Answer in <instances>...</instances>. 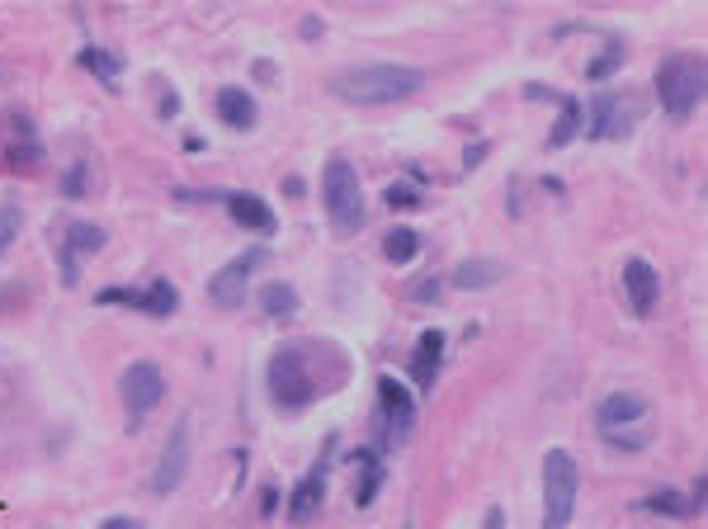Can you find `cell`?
I'll use <instances>...</instances> for the list:
<instances>
[{"label": "cell", "mask_w": 708, "mask_h": 529, "mask_svg": "<svg viewBox=\"0 0 708 529\" xmlns=\"http://www.w3.org/2000/svg\"><path fill=\"white\" fill-rule=\"evenodd\" d=\"M350 360L331 341H288L265 364V393L279 411H307L345 388Z\"/></svg>", "instance_id": "6da1fadb"}, {"label": "cell", "mask_w": 708, "mask_h": 529, "mask_svg": "<svg viewBox=\"0 0 708 529\" xmlns=\"http://www.w3.org/2000/svg\"><path fill=\"white\" fill-rule=\"evenodd\" d=\"M425 86L421 67L406 62H364V67H345L326 81V90L336 100L354 105V109H378V105H402Z\"/></svg>", "instance_id": "7a4b0ae2"}, {"label": "cell", "mask_w": 708, "mask_h": 529, "mask_svg": "<svg viewBox=\"0 0 708 529\" xmlns=\"http://www.w3.org/2000/svg\"><path fill=\"white\" fill-rule=\"evenodd\" d=\"M322 204H326V223L336 237H360L368 223V204H364V185L350 156H326L322 166Z\"/></svg>", "instance_id": "3957f363"}, {"label": "cell", "mask_w": 708, "mask_h": 529, "mask_svg": "<svg viewBox=\"0 0 708 529\" xmlns=\"http://www.w3.org/2000/svg\"><path fill=\"white\" fill-rule=\"evenodd\" d=\"M657 100L671 124H690L704 100V57L699 52H671L657 67Z\"/></svg>", "instance_id": "277c9868"}, {"label": "cell", "mask_w": 708, "mask_h": 529, "mask_svg": "<svg viewBox=\"0 0 708 529\" xmlns=\"http://www.w3.org/2000/svg\"><path fill=\"white\" fill-rule=\"evenodd\" d=\"M577 492H581V468L572 449L553 444L543 454V529H567L577 516Z\"/></svg>", "instance_id": "5b68a950"}, {"label": "cell", "mask_w": 708, "mask_h": 529, "mask_svg": "<svg viewBox=\"0 0 708 529\" xmlns=\"http://www.w3.org/2000/svg\"><path fill=\"white\" fill-rule=\"evenodd\" d=\"M642 124V95L638 90H604L596 105H590L586 119V137L590 143H623L633 137V128Z\"/></svg>", "instance_id": "8992f818"}, {"label": "cell", "mask_w": 708, "mask_h": 529, "mask_svg": "<svg viewBox=\"0 0 708 529\" xmlns=\"http://www.w3.org/2000/svg\"><path fill=\"white\" fill-rule=\"evenodd\" d=\"M105 246H109V227L90 223V218L62 223V232H57V280H62V288L81 284L86 261L95 256V251H105Z\"/></svg>", "instance_id": "52a82bcc"}, {"label": "cell", "mask_w": 708, "mask_h": 529, "mask_svg": "<svg viewBox=\"0 0 708 529\" xmlns=\"http://www.w3.org/2000/svg\"><path fill=\"white\" fill-rule=\"evenodd\" d=\"M43 137L29 109H6L0 114V166L6 170H38L43 166Z\"/></svg>", "instance_id": "ba28073f"}, {"label": "cell", "mask_w": 708, "mask_h": 529, "mask_svg": "<svg viewBox=\"0 0 708 529\" xmlns=\"http://www.w3.org/2000/svg\"><path fill=\"white\" fill-rule=\"evenodd\" d=\"M161 398H166V374L156 360H132L118 374V402L128 411V425H142L151 417V406H161Z\"/></svg>", "instance_id": "9c48e42d"}, {"label": "cell", "mask_w": 708, "mask_h": 529, "mask_svg": "<svg viewBox=\"0 0 708 529\" xmlns=\"http://www.w3.org/2000/svg\"><path fill=\"white\" fill-rule=\"evenodd\" d=\"M378 430H383V449L406 444L411 430H416V393L387 374H378Z\"/></svg>", "instance_id": "30bf717a"}, {"label": "cell", "mask_w": 708, "mask_h": 529, "mask_svg": "<svg viewBox=\"0 0 708 529\" xmlns=\"http://www.w3.org/2000/svg\"><path fill=\"white\" fill-rule=\"evenodd\" d=\"M95 303L100 307H132L142 312V317H175L180 312V288L170 280H151L147 288H132V284H109L95 293Z\"/></svg>", "instance_id": "8fae6325"}, {"label": "cell", "mask_w": 708, "mask_h": 529, "mask_svg": "<svg viewBox=\"0 0 708 529\" xmlns=\"http://www.w3.org/2000/svg\"><path fill=\"white\" fill-rule=\"evenodd\" d=\"M185 473H189V411H185V417H175L170 435L161 444V459H156V468H151V492L170 497L175 487L185 482Z\"/></svg>", "instance_id": "7c38bea8"}, {"label": "cell", "mask_w": 708, "mask_h": 529, "mask_svg": "<svg viewBox=\"0 0 708 529\" xmlns=\"http://www.w3.org/2000/svg\"><path fill=\"white\" fill-rule=\"evenodd\" d=\"M331 449H336V440L322 444L317 463H312L307 473L298 478V487L288 492V520H293V525H307V520L322 516V506H326V473H331Z\"/></svg>", "instance_id": "4fadbf2b"}, {"label": "cell", "mask_w": 708, "mask_h": 529, "mask_svg": "<svg viewBox=\"0 0 708 529\" xmlns=\"http://www.w3.org/2000/svg\"><path fill=\"white\" fill-rule=\"evenodd\" d=\"M260 261H265L260 246H250V251H242V256H232V261L208 280V298L218 303V307H242L246 293H250V274H255V265H260Z\"/></svg>", "instance_id": "5bb4252c"}, {"label": "cell", "mask_w": 708, "mask_h": 529, "mask_svg": "<svg viewBox=\"0 0 708 529\" xmlns=\"http://www.w3.org/2000/svg\"><path fill=\"white\" fill-rule=\"evenodd\" d=\"M623 293H628V307H633V317H652L657 303H661V274L652 261H623Z\"/></svg>", "instance_id": "9a60e30c"}, {"label": "cell", "mask_w": 708, "mask_h": 529, "mask_svg": "<svg viewBox=\"0 0 708 529\" xmlns=\"http://www.w3.org/2000/svg\"><path fill=\"white\" fill-rule=\"evenodd\" d=\"M444 350H449V336L440 326H425L416 336V350H411V379H416L421 393H430L440 379V364H444Z\"/></svg>", "instance_id": "2e32d148"}, {"label": "cell", "mask_w": 708, "mask_h": 529, "mask_svg": "<svg viewBox=\"0 0 708 529\" xmlns=\"http://www.w3.org/2000/svg\"><path fill=\"white\" fill-rule=\"evenodd\" d=\"M223 204H227V218L242 232H255V237H274L279 232V218H274V208L260 194H227Z\"/></svg>", "instance_id": "e0dca14e"}, {"label": "cell", "mask_w": 708, "mask_h": 529, "mask_svg": "<svg viewBox=\"0 0 708 529\" xmlns=\"http://www.w3.org/2000/svg\"><path fill=\"white\" fill-rule=\"evenodd\" d=\"M596 417H600V430H638L652 417V402L642 393H609Z\"/></svg>", "instance_id": "ac0fdd59"}, {"label": "cell", "mask_w": 708, "mask_h": 529, "mask_svg": "<svg viewBox=\"0 0 708 529\" xmlns=\"http://www.w3.org/2000/svg\"><path fill=\"white\" fill-rule=\"evenodd\" d=\"M218 119H223L232 133H250L255 124H260V105L250 100V90L223 86V90H218Z\"/></svg>", "instance_id": "d6986e66"}, {"label": "cell", "mask_w": 708, "mask_h": 529, "mask_svg": "<svg viewBox=\"0 0 708 529\" xmlns=\"http://www.w3.org/2000/svg\"><path fill=\"white\" fill-rule=\"evenodd\" d=\"M505 280V265L491 261V256H468L454 265V274H449V284H454L459 293H478V288H491Z\"/></svg>", "instance_id": "ffe728a7"}, {"label": "cell", "mask_w": 708, "mask_h": 529, "mask_svg": "<svg viewBox=\"0 0 708 529\" xmlns=\"http://www.w3.org/2000/svg\"><path fill=\"white\" fill-rule=\"evenodd\" d=\"M350 463L360 468V478H354V506L368 511L373 497H378V487H383V478H387V468H383V459L373 454V449H354Z\"/></svg>", "instance_id": "44dd1931"}, {"label": "cell", "mask_w": 708, "mask_h": 529, "mask_svg": "<svg viewBox=\"0 0 708 529\" xmlns=\"http://www.w3.org/2000/svg\"><path fill=\"white\" fill-rule=\"evenodd\" d=\"M581 128H586V105L577 100V95H562V105H558V119H553V128H548V151H562L572 137H581Z\"/></svg>", "instance_id": "7402d4cb"}, {"label": "cell", "mask_w": 708, "mask_h": 529, "mask_svg": "<svg viewBox=\"0 0 708 529\" xmlns=\"http://www.w3.org/2000/svg\"><path fill=\"white\" fill-rule=\"evenodd\" d=\"M638 511H652V516H666V520H690L699 506H695V492H680V487H657L652 497L638 501Z\"/></svg>", "instance_id": "603a6c76"}, {"label": "cell", "mask_w": 708, "mask_h": 529, "mask_svg": "<svg viewBox=\"0 0 708 529\" xmlns=\"http://www.w3.org/2000/svg\"><path fill=\"white\" fill-rule=\"evenodd\" d=\"M76 67L81 71H90L95 81H100L105 90H118V71H124V62L109 52V48H100V43H86L81 52H76Z\"/></svg>", "instance_id": "cb8c5ba5"}, {"label": "cell", "mask_w": 708, "mask_h": 529, "mask_svg": "<svg viewBox=\"0 0 708 529\" xmlns=\"http://www.w3.org/2000/svg\"><path fill=\"white\" fill-rule=\"evenodd\" d=\"M260 312L269 322H288V317H298V288H293L288 280H269L260 288Z\"/></svg>", "instance_id": "d4e9b609"}, {"label": "cell", "mask_w": 708, "mask_h": 529, "mask_svg": "<svg viewBox=\"0 0 708 529\" xmlns=\"http://www.w3.org/2000/svg\"><path fill=\"white\" fill-rule=\"evenodd\" d=\"M421 246H425V237H421L416 227H387L383 256H387L392 265H406V261H416V256H421Z\"/></svg>", "instance_id": "484cf974"}, {"label": "cell", "mask_w": 708, "mask_h": 529, "mask_svg": "<svg viewBox=\"0 0 708 529\" xmlns=\"http://www.w3.org/2000/svg\"><path fill=\"white\" fill-rule=\"evenodd\" d=\"M623 57H628V48H623V38H604V48L590 57V67H586V81H609L619 67H623Z\"/></svg>", "instance_id": "4316f807"}, {"label": "cell", "mask_w": 708, "mask_h": 529, "mask_svg": "<svg viewBox=\"0 0 708 529\" xmlns=\"http://www.w3.org/2000/svg\"><path fill=\"white\" fill-rule=\"evenodd\" d=\"M609 449H619V454H642L647 440H652V430L638 425V430H600Z\"/></svg>", "instance_id": "83f0119b"}, {"label": "cell", "mask_w": 708, "mask_h": 529, "mask_svg": "<svg viewBox=\"0 0 708 529\" xmlns=\"http://www.w3.org/2000/svg\"><path fill=\"white\" fill-rule=\"evenodd\" d=\"M19 227H24V208H19L14 199H6V204H0V256H6V251L14 246Z\"/></svg>", "instance_id": "f1b7e54d"}, {"label": "cell", "mask_w": 708, "mask_h": 529, "mask_svg": "<svg viewBox=\"0 0 708 529\" xmlns=\"http://www.w3.org/2000/svg\"><path fill=\"white\" fill-rule=\"evenodd\" d=\"M62 194H67V199H86V194H90V166L86 161H76L62 175Z\"/></svg>", "instance_id": "f546056e"}, {"label": "cell", "mask_w": 708, "mask_h": 529, "mask_svg": "<svg viewBox=\"0 0 708 529\" xmlns=\"http://www.w3.org/2000/svg\"><path fill=\"white\" fill-rule=\"evenodd\" d=\"M383 204H387V208H416V204H421V189H411L406 180H397V185L383 189Z\"/></svg>", "instance_id": "4dcf8cb0"}, {"label": "cell", "mask_w": 708, "mask_h": 529, "mask_svg": "<svg viewBox=\"0 0 708 529\" xmlns=\"http://www.w3.org/2000/svg\"><path fill=\"white\" fill-rule=\"evenodd\" d=\"M440 293H444V280H421V284H411V298H416V303H440Z\"/></svg>", "instance_id": "1f68e13d"}, {"label": "cell", "mask_w": 708, "mask_h": 529, "mask_svg": "<svg viewBox=\"0 0 708 529\" xmlns=\"http://www.w3.org/2000/svg\"><path fill=\"white\" fill-rule=\"evenodd\" d=\"M524 100H539V105L553 100V105H562V95H558L553 86H524Z\"/></svg>", "instance_id": "d6a6232c"}, {"label": "cell", "mask_w": 708, "mask_h": 529, "mask_svg": "<svg viewBox=\"0 0 708 529\" xmlns=\"http://www.w3.org/2000/svg\"><path fill=\"white\" fill-rule=\"evenodd\" d=\"M175 114H180V95H175V90H166V95H161V109H156V119H161V124H170Z\"/></svg>", "instance_id": "836d02e7"}, {"label": "cell", "mask_w": 708, "mask_h": 529, "mask_svg": "<svg viewBox=\"0 0 708 529\" xmlns=\"http://www.w3.org/2000/svg\"><path fill=\"white\" fill-rule=\"evenodd\" d=\"M491 151V143H482V137H478V143H468V151H463V170H472V166H482V156Z\"/></svg>", "instance_id": "e575fe53"}, {"label": "cell", "mask_w": 708, "mask_h": 529, "mask_svg": "<svg viewBox=\"0 0 708 529\" xmlns=\"http://www.w3.org/2000/svg\"><path fill=\"white\" fill-rule=\"evenodd\" d=\"M274 506H279V487L265 482V492H260V516H265V520L274 516Z\"/></svg>", "instance_id": "d590c367"}, {"label": "cell", "mask_w": 708, "mask_h": 529, "mask_svg": "<svg viewBox=\"0 0 708 529\" xmlns=\"http://www.w3.org/2000/svg\"><path fill=\"white\" fill-rule=\"evenodd\" d=\"M100 529H147L137 516H109V520H100Z\"/></svg>", "instance_id": "8d00e7d4"}, {"label": "cell", "mask_w": 708, "mask_h": 529, "mask_svg": "<svg viewBox=\"0 0 708 529\" xmlns=\"http://www.w3.org/2000/svg\"><path fill=\"white\" fill-rule=\"evenodd\" d=\"M486 529H505V511H501V506H491V511H486Z\"/></svg>", "instance_id": "74e56055"}, {"label": "cell", "mask_w": 708, "mask_h": 529, "mask_svg": "<svg viewBox=\"0 0 708 529\" xmlns=\"http://www.w3.org/2000/svg\"><path fill=\"white\" fill-rule=\"evenodd\" d=\"M303 33H307V38H317V33H322V19H317V14H307V19H303Z\"/></svg>", "instance_id": "f35d334b"}, {"label": "cell", "mask_w": 708, "mask_h": 529, "mask_svg": "<svg viewBox=\"0 0 708 529\" xmlns=\"http://www.w3.org/2000/svg\"><path fill=\"white\" fill-rule=\"evenodd\" d=\"M255 76H260V81H274V62H255Z\"/></svg>", "instance_id": "ab89813d"}]
</instances>
